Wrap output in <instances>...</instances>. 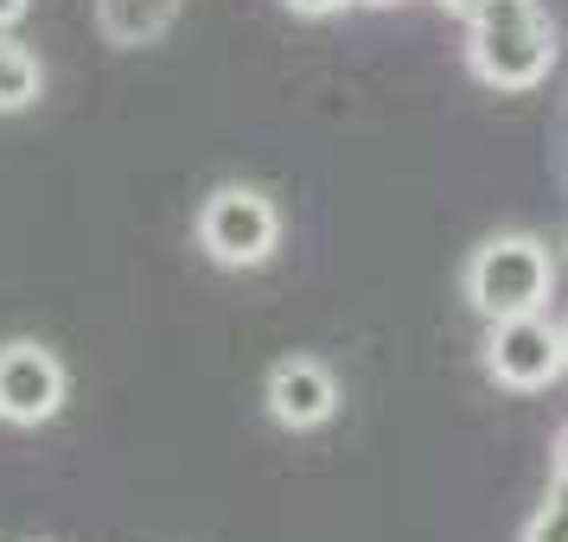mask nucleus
Segmentation results:
<instances>
[{
  "instance_id": "6",
  "label": "nucleus",
  "mask_w": 568,
  "mask_h": 542,
  "mask_svg": "<svg viewBox=\"0 0 568 542\" xmlns=\"http://www.w3.org/2000/svg\"><path fill=\"white\" fill-rule=\"evenodd\" d=\"M268 415L282 421V428H320V421H333L338 409V384H333V370L326 364H313V358H282L275 370H268Z\"/></svg>"
},
{
  "instance_id": "10",
  "label": "nucleus",
  "mask_w": 568,
  "mask_h": 542,
  "mask_svg": "<svg viewBox=\"0 0 568 542\" xmlns=\"http://www.w3.org/2000/svg\"><path fill=\"white\" fill-rule=\"evenodd\" d=\"M294 13H307V20H326V13H345L352 0H287Z\"/></svg>"
},
{
  "instance_id": "15",
  "label": "nucleus",
  "mask_w": 568,
  "mask_h": 542,
  "mask_svg": "<svg viewBox=\"0 0 568 542\" xmlns=\"http://www.w3.org/2000/svg\"><path fill=\"white\" fill-rule=\"evenodd\" d=\"M371 7H389V0H371Z\"/></svg>"
},
{
  "instance_id": "8",
  "label": "nucleus",
  "mask_w": 568,
  "mask_h": 542,
  "mask_svg": "<svg viewBox=\"0 0 568 542\" xmlns=\"http://www.w3.org/2000/svg\"><path fill=\"white\" fill-rule=\"evenodd\" d=\"M39 103V58L27 45H7L0 39V115H13V109Z\"/></svg>"
},
{
  "instance_id": "4",
  "label": "nucleus",
  "mask_w": 568,
  "mask_h": 542,
  "mask_svg": "<svg viewBox=\"0 0 568 542\" xmlns=\"http://www.w3.org/2000/svg\"><path fill=\"white\" fill-rule=\"evenodd\" d=\"M486 370L505 389H549L562 377V333L542 313H517V319H491L486 338Z\"/></svg>"
},
{
  "instance_id": "5",
  "label": "nucleus",
  "mask_w": 568,
  "mask_h": 542,
  "mask_svg": "<svg viewBox=\"0 0 568 542\" xmlns=\"http://www.w3.org/2000/svg\"><path fill=\"white\" fill-rule=\"evenodd\" d=\"M58 409H64V364L45 345H32V338L0 345V421L39 428Z\"/></svg>"
},
{
  "instance_id": "14",
  "label": "nucleus",
  "mask_w": 568,
  "mask_h": 542,
  "mask_svg": "<svg viewBox=\"0 0 568 542\" xmlns=\"http://www.w3.org/2000/svg\"><path fill=\"white\" fill-rule=\"evenodd\" d=\"M562 364H568V326H562Z\"/></svg>"
},
{
  "instance_id": "9",
  "label": "nucleus",
  "mask_w": 568,
  "mask_h": 542,
  "mask_svg": "<svg viewBox=\"0 0 568 542\" xmlns=\"http://www.w3.org/2000/svg\"><path fill=\"white\" fill-rule=\"evenodd\" d=\"M524 542H568V472H556L549 498H542L537 517L524 523Z\"/></svg>"
},
{
  "instance_id": "7",
  "label": "nucleus",
  "mask_w": 568,
  "mask_h": 542,
  "mask_svg": "<svg viewBox=\"0 0 568 542\" xmlns=\"http://www.w3.org/2000/svg\"><path fill=\"white\" fill-rule=\"evenodd\" d=\"M97 20L115 45H154L180 20V0H97Z\"/></svg>"
},
{
  "instance_id": "13",
  "label": "nucleus",
  "mask_w": 568,
  "mask_h": 542,
  "mask_svg": "<svg viewBox=\"0 0 568 542\" xmlns=\"http://www.w3.org/2000/svg\"><path fill=\"white\" fill-rule=\"evenodd\" d=\"M435 7H447V13H473V0H435Z\"/></svg>"
},
{
  "instance_id": "3",
  "label": "nucleus",
  "mask_w": 568,
  "mask_h": 542,
  "mask_svg": "<svg viewBox=\"0 0 568 542\" xmlns=\"http://www.w3.org/2000/svg\"><path fill=\"white\" fill-rule=\"evenodd\" d=\"M199 243L217 268H256L282 243V217L256 185H217L199 211Z\"/></svg>"
},
{
  "instance_id": "1",
  "label": "nucleus",
  "mask_w": 568,
  "mask_h": 542,
  "mask_svg": "<svg viewBox=\"0 0 568 542\" xmlns=\"http://www.w3.org/2000/svg\"><path fill=\"white\" fill-rule=\"evenodd\" d=\"M466 64L486 90H537L556 64V27L537 0H473Z\"/></svg>"
},
{
  "instance_id": "2",
  "label": "nucleus",
  "mask_w": 568,
  "mask_h": 542,
  "mask_svg": "<svg viewBox=\"0 0 568 542\" xmlns=\"http://www.w3.org/2000/svg\"><path fill=\"white\" fill-rule=\"evenodd\" d=\"M556 294V262L537 236H491L466 262V300L486 319H517V313H542V300Z\"/></svg>"
},
{
  "instance_id": "11",
  "label": "nucleus",
  "mask_w": 568,
  "mask_h": 542,
  "mask_svg": "<svg viewBox=\"0 0 568 542\" xmlns=\"http://www.w3.org/2000/svg\"><path fill=\"white\" fill-rule=\"evenodd\" d=\"M27 7H32V0H0V32L13 27V20H27Z\"/></svg>"
},
{
  "instance_id": "12",
  "label": "nucleus",
  "mask_w": 568,
  "mask_h": 542,
  "mask_svg": "<svg viewBox=\"0 0 568 542\" xmlns=\"http://www.w3.org/2000/svg\"><path fill=\"white\" fill-rule=\"evenodd\" d=\"M556 472H568V428L556 434Z\"/></svg>"
}]
</instances>
